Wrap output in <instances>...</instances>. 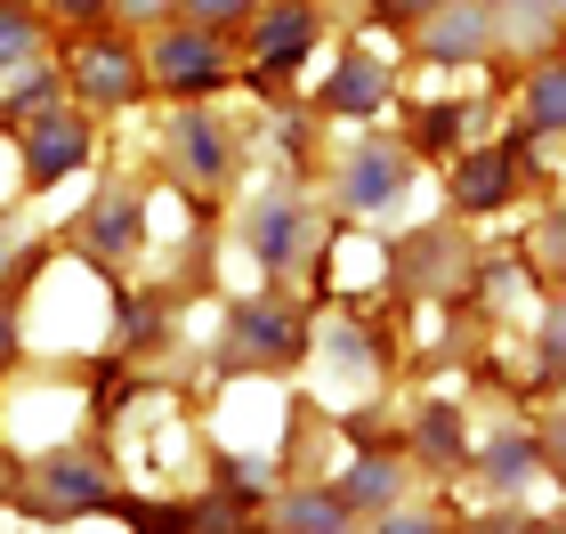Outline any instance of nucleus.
<instances>
[{
  "label": "nucleus",
  "instance_id": "obj_1",
  "mask_svg": "<svg viewBox=\"0 0 566 534\" xmlns=\"http://www.w3.org/2000/svg\"><path fill=\"white\" fill-rule=\"evenodd\" d=\"M138 57H146V90H163L170 106H195V97L227 90V73H235V41L211 33V24L163 17V24H154V41L138 49Z\"/></svg>",
  "mask_w": 566,
  "mask_h": 534
},
{
  "label": "nucleus",
  "instance_id": "obj_2",
  "mask_svg": "<svg viewBox=\"0 0 566 534\" xmlns=\"http://www.w3.org/2000/svg\"><path fill=\"white\" fill-rule=\"evenodd\" d=\"M65 82H73V106L82 114H122L146 97V57L130 41V24H82V41L65 49Z\"/></svg>",
  "mask_w": 566,
  "mask_h": 534
},
{
  "label": "nucleus",
  "instance_id": "obj_3",
  "mask_svg": "<svg viewBox=\"0 0 566 534\" xmlns=\"http://www.w3.org/2000/svg\"><path fill=\"white\" fill-rule=\"evenodd\" d=\"M9 138H17V170H24V195H49L57 178H73V170L90 163V146H97V122H90L82 106H65V97H57V106L24 114Z\"/></svg>",
  "mask_w": 566,
  "mask_h": 534
},
{
  "label": "nucleus",
  "instance_id": "obj_4",
  "mask_svg": "<svg viewBox=\"0 0 566 534\" xmlns=\"http://www.w3.org/2000/svg\"><path fill=\"white\" fill-rule=\"evenodd\" d=\"M24 511L33 519H90V511H114V470L97 462L90 446H49L33 478H24Z\"/></svg>",
  "mask_w": 566,
  "mask_h": 534
},
{
  "label": "nucleus",
  "instance_id": "obj_5",
  "mask_svg": "<svg viewBox=\"0 0 566 534\" xmlns=\"http://www.w3.org/2000/svg\"><path fill=\"white\" fill-rule=\"evenodd\" d=\"M405 187H413V146L405 138H356L340 170H332V202H340L348 219H389Z\"/></svg>",
  "mask_w": 566,
  "mask_h": 534
},
{
  "label": "nucleus",
  "instance_id": "obj_6",
  "mask_svg": "<svg viewBox=\"0 0 566 534\" xmlns=\"http://www.w3.org/2000/svg\"><path fill=\"white\" fill-rule=\"evenodd\" d=\"M316 243H324V219H316V202H307L300 187L251 195V211H243V251H251L268 275H292Z\"/></svg>",
  "mask_w": 566,
  "mask_h": 534
},
{
  "label": "nucleus",
  "instance_id": "obj_7",
  "mask_svg": "<svg viewBox=\"0 0 566 534\" xmlns=\"http://www.w3.org/2000/svg\"><path fill=\"white\" fill-rule=\"evenodd\" d=\"M243 33H251V73L260 82H292L324 41V0H260L243 17Z\"/></svg>",
  "mask_w": 566,
  "mask_h": 534
},
{
  "label": "nucleus",
  "instance_id": "obj_8",
  "mask_svg": "<svg viewBox=\"0 0 566 534\" xmlns=\"http://www.w3.org/2000/svg\"><path fill=\"white\" fill-rule=\"evenodd\" d=\"M227 356L235 365H260V373H283L307 356V308H292L283 292H260L227 316Z\"/></svg>",
  "mask_w": 566,
  "mask_h": 534
},
{
  "label": "nucleus",
  "instance_id": "obj_9",
  "mask_svg": "<svg viewBox=\"0 0 566 534\" xmlns=\"http://www.w3.org/2000/svg\"><path fill=\"white\" fill-rule=\"evenodd\" d=\"M163 155H170V170H178V187H195V202H211L227 178H235V138H227V122L202 106V97L170 114Z\"/></svg>",
  "mask_w": 566,
  "mask_h": 534
},
{
  "label": "nucleus",
  "instance_id": "obj_10",
  "mask_svg": "<svg viewBox=\"0 0 566 534\" xmlns=\"http://www.w3.org/2000/svg\"><path fill=\"white\" fill-rule=\"evenodd\" d=\"M73 251H82L90 268H130L146 251V187H130V178L97 187V202L82 211V227H73Z\"/></svg>",
  "mask_w": 566,
  "mask_h": 534
},
{
  "label": "nucleus",
  "instance_id": "obj_11",
  "mask_svg": "<svg viewBox=\"0 0 566 534\" xmlns=\"http://www.w3.org/2000/svg\"><path fill=\"white\" fill-rule=\"evenodd\" d=\"M494 41H502L494 0H437V9L413 24V57L421 65H478V57H494Z\"/></svg>",
  "mask_w": 566,
  "mask_h": 534
},
{
  "label": "nucleus",
  "instance_id": "obj_12",
  "mask_svg": "<svg viewBox=\"0 0 566 534\" xmlns=\"http://www.w3.org/2000/svg\"><path fill=\"white\" fill-rule=\"evenodd\" d=\"M518 187H526V170H518V155H510V138H494V146H461L453 170H446V195H453L461 219H494V211H510V202H518Z\"/></svg>",
  "mask_w": 566,
  "mask_h": 534
},
{
  "label": "nucleus",
  "instance_id": "obj_13",
  "mask_svg": "<svg viewBox=\"0 0 566 534\" xmlns=\"http://www.w3.org/2000/svg\"><path fill=\"white\" fill-rule=\"evenodd\" d=\"M389 97H397V65L380 57L373 41H356V49H340L332 82H316V114H332V122H380Z\"/></svg>",
  "mask_w": 566,
  "mask_h": 534
},
{
  "label": "nucleus",
  "instance_id": "obj_14",
  "mask_svg": "<svg viewBox=\"0 0 566 534\" xmlns=\"http://www.w3.org/2000/svg\"><path fill=\"white\" fill-rule=\"evenodd\" d=\"M478 453V470H485V486H502V494H518V486H534L551 462H558V438H526V429H494L485 446H470Z\"/></svg>",
  "mask_w": 566,
  "mask_h": 534
},
{
  "label": "nucleus",
  "instance_id": "obj_15",
  "mask_svg": "<svg viewBox=\"0 0 566 534\" xmlns=\"http://www.w3.org/2000/svg\"><path fill=\"white\" fill-rule=\"evenodd\" d=\"M478 114L485 106H470V97H437V106H421L413 114V163H446V155H461L470 146V130H478Z\"/></svg>",
  "mask_w": 566,
  "mask_h": 534
},
{
  "label": "nucleus",
  "instance_id": "obj_16",
  "mask_svg": "<svg viewBox=\"0 0 566 534\" xmlns=\"http://www.w3.org/2000/svg\"><path fill=\"white\" fill-rule=\"evenodd\" d=\"M260 511H268V526H283V534H307V526H316V534H340V526H356L348 502L332 494V486H283V494L260 502Z\"/></svg>",
  "mask_w": 566,
  "mask_h": 534
},
{
  "label": "nucleus",
  "instance_id": "obj_17",
  "mask_svg": "<svg viewBox=\"0 0 566 534\" xmlns=\"http://www.w3.org/2000/svg\"><path fill=\"white\" fill-rule=\"evenodd\" d=\"M332 494H340L348 502V519H373V511H389V502L405 494V453H365V462H356L348 478H340V486H332Z\"/></svg>",
  "mask_w": 566,
  "mask_h": 534
},
{
  "label": "nucleus",
  "instance_id": "obj_18",
  "mask_svg": "<svg viewBox=\"0 0 566 534\" xmlns=\"http://www.w3.org/2000/svg\"><path fill=\"white\" fill-rule=\"evenodd\" d=\"M57 97H65V82H57V57H33V65L0 73V130H17L24 114L57 106Z\"/></svg>",
  "mask_w": 566,
  "mask_h": 534
},
{
  "label": "nucleus",
  "instance_id": "obj_19",
  "mask_svg": "<svg viewBox=\"0 0 566 534\" xmlns=\"http://www.w3.org/2000/svg\"><path fill=\"white\" fill-rule=\"evenodd\" d=\"M413 462H429V470H461V462H470V421H461L453 405H421V421H413Z\"/></svg>",
  "mask_w": 566,
  "mask_h": 534
},
{
  "label": "nucleus",
  "instance_id": "obj_20",
  "mask_svg": "<svg viewBox=\"0 0 566 534\" xmlns=\"http://www.w3.org/2000/svg\"><path fill=\"white\" fill-rule=\"evenodd\" d=\"M518 130H566V65H558V49H534V73H526V106H518Z\"/></svg>",
  "mask_w": 566,
  "mask_h": 534
},
{
  "label": "nucleus",
  "instance_id": "obj_21",
  "mask_svg": "<svg viewBox=\"0 0 566 534\" xmlns=\"http://www.w3.org/2000/svg\"><path fill=\"white\" fill-rule=\"evenodd\" d=\"M33 57H49V17L24 9V0H0V73H17Z\"/></svg>",
  "mask_w": 566,
  "mask_h": 534
},
{
  "label": "nucleus",
  "instance_id": "obj_22",
  "mask_svg": "<svg viewBox=\"0 0 566 534\" xmlns=\"http://www.w3.org/2000/svg\"><path fill=\"white\" fill-rule=\"evenodd\" d=\"M154 341H163V300L114 284V348H154Z\"/></svg>",
  "mask_w": 566,
  "mask_h": 534
},
{
  "label": "nucleus",
  "instance_id": "obj_23",
  "mask_svg": "<svg viewBox=\"0 0 566 534\" xmlns=\"http://www.w3.org/2000/svg\"><path fill=\"white\" fill-rule=\"evenodd\" d=\"M260 9V0H170V17H187V24H211V33H235V24Z\"/></svg>",
  "mask_w": 566,
  "mask_h": 534
},
{
  "label": "nucleus",
  "instance_id": "obj_24",
  "mask_svg": "<svg viewBox=\"0 0 566 534\" xmlns=\"http://www.w3.org/2000/svg\"><path fill=\"white\" fill-rule=\"evenodd\" d=\"M494 17H502V24H526L543 49H551V33H558V0H494Z\"/></svg>",
  "mask_w": 566,
  "mask_h": 534
},
{
  "label": "nucleus",
  "instance_id": "obj_25",
  "mask_svg": "<svg viewBox=\"0 0 566 534\" xmlns=\"http://www.w3.org/2000/svg\"><path fill=\"white\" fill-rule=\"evenodd\" d=\"M373 526H380V534H429V526H446V519H437V511H421V502H405V494H397L389 511H373Z\"/></svg>",
  "mask_w": 566,
  "mask_h": 534
},
{
  "label": "nucleus",
  "instance_id": "obj_26",
  "mask_svg": "<svg viewBox=\"0 0 566 534\" xmlns=\"http://www.w3.org/2000/svg\"><path fill=\"white\" fill-rule=\"evenodd\" d=\"M17 348H24V316H17V292H0V373H9Z\"/></svg>",
  "mask_w": 566,
  "mask_h": 534
},
{
  "label": "nucleus",
  "instance_id": "obj_27",
  "mask_svg": "<svg viewBox=\"0 0 566 534\" xmlns=\"http://www.w3.org/2000/svg\"><path fill=\"white\" fill-rule=\"evenodd\" d=\"M114 0H41V17H57V24H97Z\"/></svg>",
  "mask_w": 566,
  "mask_h": 534
},
{
  "label": "nucleus",
  "instance_id": "obj_28",
  "mask_svg": "<svg viewBox=\"0 0 566 534\" xmlns=\"http://www.w3.org/2000/svg\"><path fill=\"white\" fill-rule=\"evenodd\" d=\"M429 9H437V0H373V17H380V24H421Z\"/></svg>",
  "mask_w": 566,
  "mask_h": 534
},
{
  "label": "nucleus",
  "instance_id": "obj_29",
  "mask_svg": "<svg viewBox=\"0 0 566 534\" xmlns=\"http://www.w3.org/2000/svg\"><path fill=\"white\" fill-rule=\"evenodd\" d=\"M106 17H122V24H163V17H170V0H114Z\"/></svg>",
  "mask_w": 566,
  "mask_h": 534
},
{
  "label": "nucleus",
  "instance_id": "obj_30",
  "mask_svg": "<svg viewBox=\"0 0 566 534\" xmlns=\"http://www.w3.org/2000/svg\"><path fill=\"white\" fill-rule=\"evenodd\" d=\"M9 268H17V235L0 227V284H9Z\"/></svg>",
  "mask_w": 566,
  "mask_h": 534
}]
</instances>
